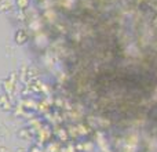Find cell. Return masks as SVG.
Here are the masks:
<instances>
[{
  "instance_id": "obj_2",
  "label": "cell",
  "mask_w": 157,
  "mask_h": 152,
  "mask_svg": "<svg viewBox=\"0 0 157 152\" xmlns=\"http://www.w3.org/2000/svg\"><path fill=\"white\" fill-rule=\"evenodd\" d=\"M14 86H15V80H14V75H11L8 79H6L4 82H3V89H4L6 94L10 95L11 93L14 91Z\"/></svg>"
},
{
  "instance_id": "obj_4",
  "label": "cell",
  "mask_w": 157,
  "mask_h": 152,
  "mask_svg": "<svg viewBox=\"0 0 157 152\" xmlns=\"http://www.w3.org/2000/svg\"><path fill=\"white\" fill-rule=\"evenodd\" d=\"M10 101H8V95L7 94H4V95H2L0 97V105H2V108L3 109H10Z\"/></svg>"
},
{
  "instance_id": "obj_1",
  "label": "cell",
  "mask_w": 157,
  "mask_h": 152,
  "mask_svg": "<svg viewBox=\"0 0 157 152\" xmlns=\"http://www.w3.org/2000/svg\"><path fill=\"white\" fill-rule=\"evenodd\" d=\"M14 40H15V43L19 44V46L25 44L28 42V32L25 29H18L15 32V38H14Z\"/></svg>"
},
{
  "instance_id": "obj_3",
  "label": "cell",
  "mask_w": 157,
  "mask_h": 152,
  "mask_svg": "<svg viewBox=\"0 0 157 152\" xmlns=\"http://www.w3.org/2000/svg\"><path fill=\"white\" fill-rule=\"evenodd\" d=\"M30 0H15V6L19 8V10H25V8L29 7Z\"/></svg>"
},
{
  "instance_id": "obj_5",
  "label": "cell",
  "mask_w": 157,
  "mask_h": 152,
  "mask_svg": "<svg viewBox=\"0 0 157 152\" xmlns=\"http://www.w3.org/2000/svg\"><path fill=\"white\" fill-rule=\"evenodd\" d=\"M0 4H2V0H0Z\"/></svg>"
}]
</instances>
